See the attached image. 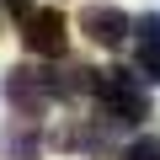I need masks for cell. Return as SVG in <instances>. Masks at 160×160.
Segmentation results:
<instances>
[{"mask_svg": "<svg viewBox=\"0 0 160 160\" xmlns=\"http://www.w3.org/2000/svg\"><path fill=\"white\" fill-rule=\"evenodd\" d=\"M22 48L38 59H59L69 48V22L64 11H27L22 16Z\"/></svg>", "mask_w": 160, "mask_h": 160, "instance_id": "3957f363", "label": "cell"}, {"mask_svg": "<svg viewBox=\"0 0 160 160\" xmlns=\"http://www.w3.org/2000/svg\"><path fill=\"white\" fill-rule=\"evenodd\" d=\"M27 6L32 0H6V11H16V16H27Z\"/></svg>", "mask_w": 160, "mask_h": 160, "instance_id": "ba28073f", "label": "cell"}, {"mask_svg": "<svg viewBox=\"0 0 160 160\" xmlns=\"http://www.w3.org/2000/svg\"><path fill=\"white\" fill-rule=\"evenodd\" d=\"M0 155H6V160H38V155H43V133H38V123L16 118L6 133H0Z\"/></svg>", "mask_w": 160, "mask_h": 160, "instance_id": "5b68a950", "label": "cell"}, {"mask_svg": "<svg viewBox=\"0 0 160 160\" xmlns=\"http://www.w3.org/2000/svg\"><path fill=\"white\" fill-rule=\"evenodd\" d=\"M80 32H86L96 48H123L128 32H133V22L118 6H86V11H80Z\"/></svg>", "mask_w": 160, "mask_h": 160, "instance_id": "277c9868", "label": "cell"}, {"mask_svg": "<svg viewBox=\"0 0 160 160\" xmlns=\"http://www.w3.org/2000/svg\"><path fill=\"white\" fill-rule=\"evenodd\" d=\"M0 91H6V107H11L16 118H27V123H38V118L48 112V102H59V96H53V75H48V69H32V64L6 69Z\"/></svg>", "mask_w": 160, "mask_h": 160, "instance_id": "7a4b0ae2", "label": "cell"}, {"mask_svg": "<svg viewBox=\"0 0 160 160\" xmlns=\"http://www.w3.org/2000/svg\"><path fill=\"white\" fill-rule=\"evenodd\" d=\"M133 32H139V75L155 86L160 80V16H139Z\"/></svg>", "mask_w": 160, "mask_h": 160, "instance_id": "8992f818", "label": "cell"}, {"mask_svg": "<svg viewBox=\"0 0 160 160\" xmlns=\"http://www.w3.org/2000/svg\"><path fill=\"white\" fill-rule=\"evenodd\" d=\"M123 160H160V139H133L123 149Z\"/></svg>", "mask_w": 160, "mask_h": 160, "instance_id": "52a82bcc", "label": "cell"}, {"mask_svg": "<svg viewBox=\"0 0 160 160\" xmlns=\"http://www.w3.org/2000/svg\"><path fill=\"white\" fill-rule=\"evenodd\" d=\"M91 96L102 102V112H107L112 123H128V128L155 112L149 86H144L133 69H96V91H91Z\"/></svg>", "mask_w": 160, "mask_h": 160, "instance_id": "6da1fadb", "label": "cell"}]
</instances>
